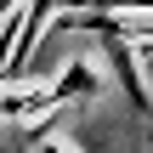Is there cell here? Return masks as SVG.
<instances>
[{"label": "cell", "instance_id": "6da1fadb", "mask_svg": "<svg viewBox=\"0 0 153 153\" xmlns=\"http://www.w3.org/2000/svg\"><path fill=\"white\" fill-rule=\"evenodd\" d=\"M17 45H23V6L0 23V85L17 79Z\"/></svg>", "mask_w": 153, "mask_h": 153}, {"label": "cell", "instance_id": "277c9868", "mask_svg": "<svg viewBox=\"0 0 153 153\" xmlns=\"http://www.w3.org/2000/svg\"><path fill=\"white\" fill-rule=\"evenodd\" d=\"M125 11H153V0H125Z\"/></svg>", "mask_w": 153, "mask_h": 153}, {"label": "cell", "instance_id": "3957f363", "mask_svg": "<svg viewBox=\"0 0 153 153\" xmlns=\"http://www.w3.org/2000/svg\"><path fill=\"white\" fill-rule=\"evenodd\" d=\"M17 6H23V0H0V23H6V17H11Z\"/></svg>", "mask_w": 153, "mask_h": 153}, {"label": "cell", "instance_id": "7a4b0ae2", "mask_svg": "<svg viewBox=\"0 0 153 153\" xmlns=\"http://www.w3.org/2000/svg\"><path fill=\"white\" fill-rule=\"evenodd\" d=\"M28 153H79V148H68V142H40V148H28Z\"/></svg>", "mask_w": 153, "mask_h": 153}]
</instances>
